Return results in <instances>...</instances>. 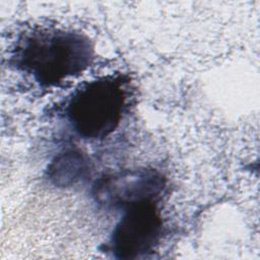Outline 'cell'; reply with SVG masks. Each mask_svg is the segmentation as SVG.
Wrapping results in <instances>:
<instances>
[{
  "label": "cell",
  "instance_id": "5b68a950",
  "mask_svg": "<svg viewBox=\"0 0 260 260\" xmlns=\"http://www.w3.org/2000/svg\"><path fill=\"white\" fill-rule=\"evenodd\" d=\"M87 161L77 151H67L56 157L50 167L51 179L57 185L74 184L87 173Z\"/></svg>",
  "mask_w": 260,
  "mask_h": 260
},
{
  "label": "cell",
  "instance_id": "277c9868",
  "mask_svg": "<svg viewBox=\"0 0 260 260\" xmlns=\"http://www.w3.org/2000/svg\"><path fill=\"white\" fill-rule=\"evenodd\" d=\"M166 187L162 174L139 168L104 175L92 186V197L106 207L125 208L143 201H157Z\"/></svg>",
  "mask_w": 260,
  "mask_h": 260
},
{
  "label": "cell",
  "instance_id": "3957f363",
  "mask_svg": "<svg viewBox=\"0 0 260 260\" xmlns=\"http://www.w3.org/2000/svg\"><path fill=\"white\" fill-rule=\"evenodd\" d=\"M156 202L143 201L124 208L109 243L116 258L136 259L153 252L164 228Z\"/></svg>",
  "mask_w": 260,
  "mask_h": 260
},
{
  "label": "cell",
  "instance_id": "7a4b0ae2",
  "mask_svg": "<svg viewBox=\"0 0 260 260\" xmlns=\"http://www.w3.org/2000/svg\"><path fill=\"white\" fill-rule=\"evenodd\" d=\"M126 80L119 75L102 76L77 89L68 101L66 116L84 139H104L120 125L126 108Z\"/></svg>",
  "mask_w": 260,
  "mask_h": 260
},
{
  "label": "cell",
  "instance_id": "6da1fadb",
  "mask_svg": "<svg viewBox=\"0 0 260 260\" xmlns=\"http://www.w3.org/2000/svg\"><path fill=\"white\" fill-rule=\"evenodd\" d=\"M90 40L73 30L41 27L25 32L15 47V65L42 86H55L83 72L93 59Z\"/></svg>",
  "mask_w": 260,
  "mask_h": 260
}]
</instances>
